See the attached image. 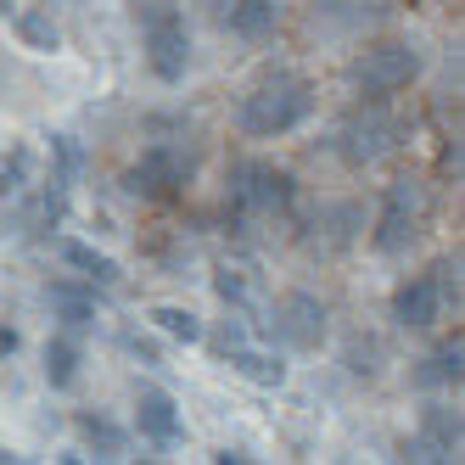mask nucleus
Returning <instances> with one entry per match:
<instances>
[{"mask_svg": "<svg viewBox=\"0 0 465 465\" xmlns=\"http://www.w3.org/2000/svg\"><path fill=\"white\" fill-rule=\"evenodd\" d=\"M224 359L236 364V371H242L247 381H258V387H281V381H286V364H281V353H263V348H252V342H247V331H230V337H224Z\"/></svg>", "mask_w": 465, "mask_h": 465, "instance_id": "obj_12", "label": "nucleus"}, {"mask_svg": "<svg viewBox=\"0 0 465 465\" xmlns=\"http://www.w3.org/2000/svg\"><path fill=\"white\" fill-rule=\"evenodd\" d=\"M309 113H314V84L297 79V74H275V79H263V84H252L242 95L236 129H242V135H252V141H281Z\"/></svg>", "mask_w": 465, "mask_h": 465, "instance_id": "obj_1", "label": "nucleus"}, {"mask_svg": "<svg viewBox=\"0 0 465 465\" xmlns=\"http://www.w3.org/2000/svg\"><path fill=\"white\" fill-rule=\"evenodd\" d=\"M141 45H146V68L157 84H180L191 68V28L174 0H146L141 6Z\"/></svg>", "mask_w": 465, "mask_h": 465, "instance_id": "obj_3", "label": "nucleus"}, {"mask_svg": "<svg viewBox=\"0 0 465 465\" xmlns=\"http://www.w3.org/2000/svg\"><path fill=\"white\" fill-rule=\"evenodd\" d=\"M213 292L224 297L230 309H252V297H258V281H252V270H230V263H219V275H213Z\"/></svg>", "mask_w": 465, "mask_h": 465, "instance_id": "obj_20", "label": "nucleus"}, {"mask_svg": "<svg viewBox=\"0 0 465 465\" xmlns=\"http://www.w3.org/2000/svg\"><path fill=\"white\" fill-rule=\"evenodd\" d=\"M297 196V180L275 163H236L230 169V185H224V208L230 219H270V213H286Z\"/></svg>", "mask_w": 465, "mask_h": 465, "instance_id": "obj_4", "label": "nucleus"}, {"mask_svg": "<svg viewBox=\"0 0 465 465\" xmlns=\"http://www.w3.org/2000/svg\"><path fill=\"white\" fill-rule=\"evenodd\" d=\"M196 146L191 141H152L141 152V163H129L124 191L141 196V203H174V196L196 180Z\"/></svg>", "mask_w": 465, "mask_h": 465, "instance_id": "obj_2", "label": "nucleus"}, {"mask_svg": "<svg viewBox=\"0 0 465 465\" xmlns=\"http://www.w3.org/2000/svg\"><path fill=\"white\" fill-rule=\"evenodd\" d=\"M45 381H51L56 392H68V387L79 381V342L68 337V331L45 342Z\"/></svg>", "mask_w": 465, "mask_h": 465, "instance_id": "obj_16", "label": "nucleus"}, {"mask_svg": "<svg viewBox=\"0 0 465 465\" xmlns=\"http://www.w3.org/2000/svg\"><path fill=\"white\" fill-rule=\"evenodd\" d=\"M12 28H17V40L28 45V51H62V28L45 17V12H12Z\"/></svg>", "mask_w": 465, "mask_h": 465, "instance_id": "obj_18", "label": "nucleus"}, {"mask_svg": "<svg viewBox=\"0 0 465 465\" xmlns=\"http://www.w3.org/2000/svg\"><path fill=\"white\" fill-rule=\"evenodd\" d=\"M146 320L163 331V337H174V342H203V337H208L203 314H196V309H180V303H157Z\"/></svg>", "mask_w": 465, "mask_h": 465, "instance_id": "obj_15", "label": "nucleus"}, {"mask_svg": "<svg viewBox=\"0 0 465 465\" xmlns=\"http://www.w3.org/2000/svg\"><path fill=\"white\" fill-rule=\"evenodd\" d=\"M45 297H51V309L62 314V325H68V331H84L95 320V297H84L79 286H51Z\"/></svg>", "mask_w": 465, "mask_h": 465, "instance_id": "obj_19", "label": "nucleus"}, {"mask_svg": "<svg viewBox=\"0 0 465 465\" xmlns=\"http://www.w3.org/2000/svg\"><path fill=\"white\" fill-rule=\"evenodd\" d=\"M281 23V0H230V28L242 40H263Z\"/></svg>", "mask_w": 465, "mask_h": 465, "instance_id": "obj_13", "label": "nucleus"}, {"mask_svg": "<svg viewBox=\"0 0 465 465\" xmlns=\"http://www.w3.org/2000/svg\"><path fill=\"white\" fill-rule=\"evenodd\" d=\"M415 74H420V51L415 45H376L348 68V79H353V90L364 102H387V95H398Z\"/></svg>", "mask_w": 465, "mask_h": 465, "instance_id": "obj_6", "label": "nucleus"}, {"mask_svg": "<svg viewBox=\"0 0 465 465\" xmlns=\"http://www.w3.org/2000/svg\"><path fill=\"white\" fill-rule=\"evenodd\" d=\"M62 258H68V263H74V270H79L84 281H95V286H118V281H124L118 258L95 252V247H84V242H62Z\"/></svg>", "mask_w": 465, "mask_h": 465, "instance_id": "obj_14", "label": "nucleus"}, {"mask_svg": "<svg viewBox=\"0 0 465 465\" xmlns=\"http://www.w3.org/2000/svg\"><path fill=\"white\" fill-rule=\"evenodd\" d=\"M460 359H465V348H460V337H454V342H443L431 359H420L415 381H420V387H460Z\"/></svg>", "mask_w": 465, "mask_h": 465, "instance_id": "obj_17", "label": "nucleus"}, {"mask_svg": "<svg viewBox=\"0 0 465 465\" xmlns=\"http://www.w3.org/2000/svg\"><path fill=\"white\" fill-rule=\"evenodd\" d=\"M213 460H219V465H247V454H242V449H219Z\"/></svg>", "mask_w": 465, "mask_h": 465, "instance_id": "obj_23", "label": "nucleus"}, {"mask_svg": "<svg viewBox=\"0 0 465 465\" xmlns=\"http://www.w3.org/2000/svg\"><path fill=\"white\" fill-rule=\"evenodd\" d=\"M426 185L420 180H392L387 196H381V213H376V230H371V247L381 258H398L410 252V242L426 230Z\"/></svg>", "mask_w": 465, "mask_h": 465, "instance_id": "obj_5", "label": "nucleus"}, {"mask_svg": "<svg viewBox=\"0 0 465 465\" xmlns=\"http://www.w3.org/2000/svg\"><path fill=\"white\" fill-rule=\"evenodd\" d=\"M438 314H443V292H438V281H431V270L410 275L404 286L392 292V320L404 325V331H426Z\"/></svg>", "mask_w": 465, "mask_h": 465, "instance_id": "obj_11", "label": "nucleus"}, {"mask_svg": "<svg viewBox=\"0 0 465 465\" xmlns=\"http://www.w3.org/2000/svg\"><path fill=\"white\" fill-rule=\"evenodd\" d=\"M0 353H17V331H0Z\"/></svg>", "mask_w": 465, "mask_h": 465, "instance_id": "obj_24", "label": "nucleus"}, {"mask_svg": "<svg viewBox=\"0 0 465 465\" xmlns=\"http://www.w3.org/2000/svg\"><path fill=\"white\" fill-rule=\"evenodd\" d=\"M392 146H398V124L387 118L381 102H364V107L348 113L342 129H337V157L348 163V169H371V163H376L381 152H392Z\"/></svg>", "mask_w": 465, "mask_h": 465, "instance_id": "obj_7", "label": "nucleus"}, {"mask_svg": "<svg viewBox=\"0 0 465 465\" xmlns=\"http://www.w3.org/2000/svg\"><path fill=\"white\" fill-rule=\"evenodd\" d=\"M135 431L146 443H157V449H169V443H180L185 438V420H180V404L163 387H141L135 392Z\"/></svg>", "mask_w": 465, "mask_h": 465, "instance_id": "obj_9", "label": "nucleus"}, {"mask_svg": "<svg viewBox=\"0 0 465 465\" xmlns=\"http://www.w3.org/2000/svg\"><path fill=\"white\" fill-rule=\"evenodd\" d=\"M270 337H281L286 348H320L325 342V303L309 292H286L270 309Z\"/></svg>", "mask_w": 465, "mask_h": 465, "instance_id": "obj_8", "label": "nucleus"}, {"mask_svg": "<svg viewBox=\"0 0 465 465\" xmlns=\"http://www.w3.org/2000/svg\"><path fill=\"white\" fill-rule=\"evenodd\" d=\"M79 431L90 443H102V460H118L124 454V431L113 426V420H102V415H79Z\"/></svg>", "mask_w": 465, "mask_h": 465, "instance_id": "obj_21", "label": "nucleus"}, {"mask_svg": "<svg viewBox=\"0 0 465 465\" xmlns=\"http://www.w3.org/2000/svg\"><path fill=\"white\" fill-rule=\"evenodd\" d=\"M23 174H28V146H17L6 163H0V191H23Z\"/></svg>", "mask_w": 465, "mask_h": 465, "instance_id": "obj_22", "label": "nucleus"}, {"mask_svg": "<svg viewBox=\"0 0 465 465\" xmlns=\"http://www.w3.org/2000/svg\"><path fill=\"white\" fill-rule=\"evenodd\" d=\"M410 460H460V410L426 404L420 410V438L410 443Z\"/></svg>", "mask_w": 465, "mask_h": 465, "instance_id": "obj_10", "label": "nucleus"}]
</instances>
